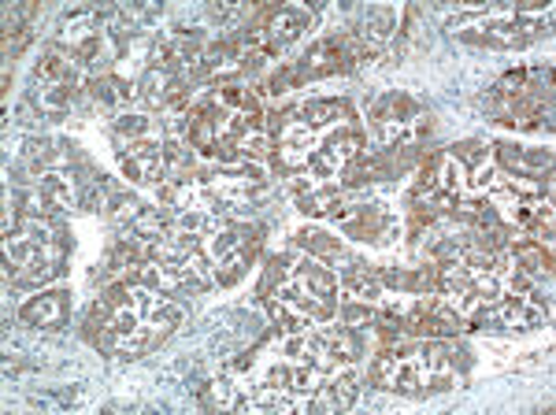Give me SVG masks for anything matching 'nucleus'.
<instances>
[{
  "mask_svg": "<svg viewBox=\"0 0 556 415\" xmlns=\"http://www.w3.org/2000/svg\"><path fill=\"white\" fill-rule=\"evenodd\" d=\"M493 156H497V167L505 171V175H523V178L553 175V149H523V146H513V141H497Z\"/></svg>",
  "mask_w": 556,
  "mask_h": 415,
  "instance_id": "obj_9",
  "label": "nucleus"
},
{
  "mask_svg": "<svg viewBox=\"0 0 556 415\" xmlns=\"http://www.w3.org/2000/svg\"><path fill=\"white\" fill-rule=\"evenodd\" d=\"M450 156L456 160V164L460 167H468V171H475L479 164H486V146H482V141H460V146H453L450 149Z\"/></svg>",
  "mask_w": 556,
  "mask_h": 415,
  "instance_id": "obj_21",
  "label": "nucleus"
},
{
  "mask_svg": "<svg viewBox=\"0 0 556 415\" xmlns=\"http://www.w3.org/2000/svg\"><path fill=\"white\" fill-rule=\"evenodd\" d=\"M401 23H397V8H386V4H375L364 12V26L356 34H361V41L371 49V56H379V52L390 49V41L397 38Z\"/></svg>",
  "mask_w": 556,
  "mask_h": 415,
  "instance_id": "obj_12",
  "label": "nucleus"
},
{
  "mask_svg": "<svg viewBox=\"0 0 556 415\" xmlns=\"http://www.w3.org/2000/svg\"><path fill=\"white\" fill-rule=\"evenodd\" d=\"M419 115V104L408 93H382L379 101L367 108V120L375 126H393V123H408Z\"/></svg>",
  "mask_w": 556,
  "mask_h": 415,
  "instance_id": "obj_16",
  "label": "nucleus"
},
{
  "mask_svg": "<svg viewBox=\"0 0 556 415\" xmlns=\"http://www.w3.org/2000/svg\"><path fill=\"white\" fill-rule=\"evenodd\" d=\"M78 93H86V89H75V86H38V83H34L30 101H34V108H38V115H49V120H64L71 108H75Z\"/></svg>",
  "mask_w": 556,
  "mask_h": 415,
  "instance_id": "obj_15",
  "label": "nucleus"
},
{
  "mask_svg": "<svg viewBox=\"0 0 556 415\" xmlns=\"http://www.w3.org/2000/svg\"><path fill=\"white\" fill-rule=\"evenodd\" d=\"M375 315H379V312H375V304H364V301H349V297H345V301L338 304V319H342L349 330L375 327Z\"/></svg>",
  "mask_w": 556,
  "mask_h": 415,
  "instance_id": "obj_19",
  "label": "nucleus"
},
{
  "mask_svg": "<svg viewBox=\"0 0 556 415\" xmlns=\"http://www.w3.org/2000/svg\"><path fill=\"white\" fill-rule=\"evenodd\" d=\"M86 97L112 112V108L130 104L134 97H138V86H130L127 78H119V75H101V78H89L86 83Z\"/></svg>",
  "mask_w": 556,
  "mask_h": 415,
  "instance_id": "obj_14",
  "label": "nucleus"
},
{
  "mask_svg": "<svg viewBox=\"0 0 556 415\" xmlns=\"http://www.w3.org/2000/svg\"><path fill=\"white\" fill-rule=\"evenodd\" d=\"M308 26H312L308 8L278 4V8H264V12L256 15V23H249V30H241V38H245V49L253 52L256 60H271V56H282Z\"/></svg>",
  "mask_w": 556,
  "mask_h": 415,
  "instance_id": "obj_2",
  "label": "nucleus"
},
{
  "mask_svg": "<svg viewBox=\"0 0 556 415\" xmlns=\"http://www.w3.org/2000/svg\"><path fill=\"white\" fill-rule=\"evenodd\" d=\"M356 401H361V375L349 367V372L323 375L319 390L312 393L308 412H349Z\"/></svg>",
  "mask_w": 556,
  "mask_h": 415,
  "instance_id": "obj_8",
  "label": "nucleus"
},
{
  "mask_svg": "<svg viewBox=\"0 0 556 415\" xmlns=\"http://www.w3.org/2000/svg\"><path fill=\"white\" fill-rule=\"evenodd\" d=\"M545 23L538 20V8H523L513 20H493L486 26H456L453 38L468 45H486V49H527L531 41L545 38Z\"/></svg>",
  "mask_w": 556,
  "mask_h": 415,
  "instance_id": "obj_3",
  "label": "nucleus"
},
{
  "mask_svg": "<svg viewBox=\"0 0 556 415\" xmlns=\"http://www.w3.org/2000/svg\"><path fill=\"white\" fill-rule=\"evenodd\" d=\"M330 219L338 223V230L353 241H364V246H390L401 234L397 215L390 212V204H342Z\"/></svg>",
  "mask_w": 556,
  "mask_h": 415,
  "instance_id": "obj_5",
  "label": "nucleus"
},
{
  "mask_svg": "<svg viewBox=\"0 0 556 415\" xmlns=\"http://www.w3.org/2000/svg\"><path fill=\"white\" fill-rule=\"evenodd\" d=\"M119 171L138 186H160L167 178L164 146H160V141H149V138L119 146Z\"/></svg>",
  "mask_w": 556,
  "mask_h": 415,
  "instance_id": "obj_6",
  "label": "nucleus"
},
{
  "mask_svg": "<svg viewBox=\"0 0 556 415\" xmlns=\"http://www.w3.org/2000/svg\"><path fill=\"white\" fill-rule=\"evenodd\" d=\"M367 60H371V49L361 41V34H327V38H319L308 52H304V60H298V63L304 71V78L312 83V78H327V75L353 71Z\"/></svg>",
  "mask_w": 556,
  "mask_h": 415,
  "instance_id": "obj_4",
  "label": "nucleus"
},
{
  "mask_svg": "<svg viewBox=\"0 0 556 415\" xmlns=\"http://www.w3.org/2000/svg\"><path fill=\"white\" fill-rule=\"evenodd\" d=\"M342 204H345V193H342V186H334V183H316L312 189L298 193V208L308 219H330Z\"/></svg>",
  "mask_w": 556,
  "mask_h": 415,
  "instance_id": "obj_13",
  "label": "nucleus"
},
{
  "mask_svg": "<svg viewBox=\"0 0 556 415\" xmlns=\"http://www.w3.org/2000/svg\"><path fill=\"white\" fill-rule=\"evenodd\" d=\"M112 130H115V141H119V146H130V141H146L149 138L152 120H149V115H141V112H123V115H115Z\"/></svg>",
  "mask_w": 556,
  "mask_h": 415,
  "instance_id": "obj_18",
  "label": "nucleus"
},
{
  "mask_svg": "<svg viewBox=\"0 0 556 415\" xmlns=\"http://www.w3.org/2000/svg\"><path fill=\"white\" fill-rule=\"evenodd\" d=\"M290 120L304 123L308 130H342V126H353V108L345 101H304L298 108H286Z\"/></svg>",
  "mask_w": 556,
  "mask_h": 415,
  "instance_id": "obj_10",
  "label": "nucleus"
},
{
  "mask_svg": "<svg viewBox=\"0 0 556 415\" xmlns=\"http://www.w3.org/2000/svg\"><path fill=\"white\" fill-rule=\"evenodd\" d=\"M208 15H212L215 23H219V30H223V26H230L235 20H241V15H245V8H238V4H215Z\"/></svg>",
  "mask_w": 556,
  "mask_h": 415,
  "instance_id": "obj_22",
  "label": "nucleus"
},
{
  "mask_svg": "<svg viewBox=\"0 0 556 415\" xmlns=\"http://www.w3.org/2000/svg\"><path fill=\"white\" fill-rule=\"evenodd\" d=\"M508 264L516 271H523L527 278H534V282H549L553 278V252L549 246H542V241H534V238L513 241V246H508Z\"/></svg>",
  "mask_w": 556,
  "mask_h": 415,
  "instance_id": "obj_11",
  "label": "nucleus"
},
{
  "mask_svg": "<svg viewBox=\"0 0 556 415\" xmlns=\"http://www.w3.org/2000/svg\"><path fill=\"white\" fill-rule=\"evenodd\" d=\"M304 83H308V78H304L301 63H282V67H278L275 75L267 78V93L282 97V93H290V89H301Z\"/></svg>",
  "mask_w": 556,
  "mask_h": 415,
  "instance_id": "obj_20",
  "label": "nucleus"
},
{
  "mask_svg": "<svg viewBox=\"0 0 556 415\" xmlns=\"http://www.w3.org/2000/svg\"><path fill=\"white\" fill-rule=\"evenodd\" d=\"M67 241H34L26 234H8L4 238V267L15 286H49L64 275Z\"/></svg>",
  "mask_w": 556,
  "mask_h": 415,
  "instance_id": "obj_1",
  "label": "nucleus"
},
{
  "mask_svg": "<svg viewBox=\"0 0 556 415\" xmlns=\"http://www.w3.org/2000/svg\"><path fill=\"white\" fill-rule=\"evenodd\" d=\"M293 246H298L304 256H316V260H334L338 252H342L345 246H342V238H334V234H327V230H316V227H304V230H298L293 234Z\"/></svg>",
  "mask_w": 556,
  "mask_h": 415,
  "instance_id": "obj_17",
  "label": "nucleus"
},
{
  "mask_svg": "<svg viewBox=\"0 0 556 415\" xmlns=\"http://www.w3.org/2000/svg\"><path fill=\"white\" fill-rule=\"evenodd\" d=\"M20 319L34 330H64L71 319V293L67 290H41L20 309Z\"/></svg>",
  "mask_w": 556,
  "mask_h": 415,
  "instance_id": "obj_7",
  "label": "nucleus"
}]
</instances>
